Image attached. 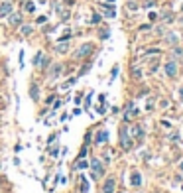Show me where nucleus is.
<instances>
[{"mask_svg":"<svg viewBox=\"0 0 183 193\" xmlns=\"http://www.w3.org/2000/svg\"><path fill=\"white\" fill-rule=\"evenodd\" d=\"M91 168H93V179H98V177H102L104 175V166L100 164V160H93L91 162Z\"/></svg>","mask_w":183,"mask_h":193,"instance_id":"nucleus-1","label":"nucleus"},{"mask_svg":"<svg viewBox=\"0 0 183 193\" xmlns=\"http://www.w3.org/2000/svg\"><path fill=\"white\" fill-rule=\"evenodd\" d=\"M93 49H95V46H93V44H83V46L77 49L75 57H77V59H83V57H87L89 53H93Z\"/></svg>","mask_w":183,"mask_h":193,"instance_id":"nucleus-2","label":"nucleus"},{"mask_svg":"<svg viewBox=\"0 0 183 193\" xmlns=\"http://www.w3.org/2000/svg\"><path fill=\"white\" fill-rule=\"evenodd\" d=\"M165 75H167V77H175V75H177V65H175V61H167V63H165Z\"/></svg>","mask_w":183,"mask_h":193,"instance_id":"nucleus-3","label":"nucleus"},{"mask_svg":"<svg viewBox=\"0 0 183 193\" xmlns=\"http://www.w3.org/2000/svg\"><path fill=\"white\" fill-rule=\"evenodd\" d=\"M10 12H12V2H2L0 4V18L10 16Z\"/></svg>","mask_w":183,"mask_h":193,"instance_id":"nucleus-4","label":"nucleus"},{"mask_svg":"<svg viewBox=\"0 0 183 193\" xmlns=\"http://www.w3.org/2000/svg\"><path fill=\"white\" fill-rule=\"evenodd\" d=\"M114 179L112 177H108L107 181H104V185H102V193H114Z\"/></svg>","mask_w":183,"mask_h":193,"instance_id":"nucleus-5","label":"nucleus"},{"mask_svg":"<svg viewBox=\"0 0 183 193\" xmlns=\"http://www.w3.org/2000/svg\"><path fill=\"white\" fill-rule=\"evenodd\" d=\"M130 181H132V185L134 187H140L142 185V175H140V171H132V175H130Z\"/></svg>","mask_w":183,"mask_h":193,"instance_id":"nucleus-6","label":"nucleus"},{"mask_svg":"<svg viewBox=\"0 0 183 193\" xmlns=\"http://www.w3.org/2000/svg\"><path fill=\"white\" fill-rule=\"evenodd\" d=\"M30 97H32L33 101H38V99H40V89H38V85H36V83L30 85Z\"/></svg>","mask_w":183,"mask_h":193,"instance_id":"nucleus-7","label":"nucleus"},{"mask_svg":"<svg viewBox=\"0 0 183 193\" xmlns=\"http://www.w3.org/2000/svg\"><path fill=\"white\" fill-rule=\"evenodd\" d=\"M10 24H12V26H20V24H22V16H20V14H12V12H10Z\"/></svg>","mask_w":183,"mask_h":193,"instance_id":"nucleus-8","label":"nucleus"},{"mask_svg":"<svg viewBox=\"0 0 183 193\" xmlns=\"http://www.w3.org/2000/svg\"><path fill=\"white\" fill-rule=\"evenodd\" d=\"M107 138H108V132H107V130H100V132L97 134V142H98V144H104V142H107Z\"/></svg>","mask_w":183,"mask_h":193,"instance_id":"nucleus-9","label":"nucleus"},{"mask_svg":"<svg viewBox=\"0 0 183 193\" xmlns=\"http://www.w3.org/2000/svg\"><path fill=\"white\" fill-rule=\"evenodd\" d=\"M59 73H61V65H53L51 73H49V77H51V79H57V77H59Z\"/></svg>","mask_w":183,"mask_h":193,"instance_id":"nucleus-10","label":"nucleus"},{"mask_svg":"<svg viewBox=\"0 0 183 193\" xmlns=\"http://www.w3.org/2000/svg\"><path fill=\"white\" fill-rule=\"evenodd\" d=\"M130 132H132V136H144V130H142L138 124L132 126V130H130Z\"/></svg>","mask_w":183,"mask_h":193,"instance_id":"nucleus-11","label":"nucleus"},{"mask_svg":"<svg viewBox=\"0 0 183 193\" xmlns=\"http://www.w3.org/2000/svg\"><path fill=\"white\" fill-rule=\"evenodd\" d=\"M67 47H69V44H67V42H63V40H61V42H59V46L55 47V49H57V51H59V53H61V51H67Z\"/></svg>","mask_w":183,"mask_h":193,"instance_id":"nucleus-12","label":"nucleus"},{"mask_svg":"<svg viewBox=\"0 0 183 193\" xmlns=\"http://www.w3.org/2000/svg\"><path fill=\"white\" fill-rule=\"evenodd\" d=\"M165 40H167L169 44H173V46H177V35H175V34H167V35H165Z\"/></svg>","mask_w":183,"mask_h":193,"instance_id":"nucleus-13","label":"nucleus"},{"mask_svg":"<svg viewBox=\"0 0 183 193\" xmlns=\"http://www.w3.org/2000/svg\"><path fill=\"white\" fill-rule=\"evenodd\" d=\"M122 146L126 148V150H130V148H132V140H130V138H126V136H124V138H122Z\"/></svg>","mask_w":183,"mask_h":193,"instance_id":"nucleus-14","label":"nucleus"},{"mask_svg":"<svg viewBox=\"0 0 183 193\" xmlns=\"http://www.w3.org/2000/svg\"><path fill=\"white\" fill-rule=\"evenodd\" d=\"M22 34L30 35V34H32V26H22Z\"/></svg>","mask_w":183,"mask_h":193,"instance_id":"nucleus-15","label":"nucleus"},{"mask_svg":"<svg viewBox=\"0 0 183 193\" xmlns=\"http://www.w3.org/2000/svg\"><path fill=\"white\" fill-rule=\"evenodd\" d=\"M87 189H89V185H87V179H81V191L87 193Z\"/></svg>","mask_w":183,"mask_h":193,"instance_id":"nucleus-16","label":"nucleus"},{"mask_svg":"<svg viewBox=\"0 0 183 193\" xmlns=\"http://www.w3.org/2000/svg\"><path fill=\"white\" fill-rule=\"evenodd\" d=\"M26 10H28V12H33V10H36L33 2H26Z\"/></svg>","mask_w":183,"mask_h":193,"instance_id":"nucleus-17","label":"nucleus"},{"mask_svg":"<svg viewBox=\"0 0 183 193\" xmlns=\"http://www.w3.org/2000/svg\"><path fill=\"white\" fill-rule=\"evenodd\" d=\"M132 73H134V77H136V79H138V77H142V71H140L138 67H134V69H132Z\"/></svg>","mask_w":183,"mask_h":193,"instance_id":"nucleus-18","label":"nucleus"},{"mask_svg":"<svg viewBox=\"0 0 183 193\" xmlns=\"http://www.w3.org/2000/svg\"><path fill=\"white\" fill-rule=\"evenodd\" d=\"M49 154H51L53 158H57V156H59V154H57V148H55V146H51V148H49Z\"/></svg>","mask_w":183,"mask_h":193,"instance_id":"nucleus-19","label":"nucleus"},{"mask_svg":"<svg viewBox=\"0 0 183 193\" xmlns=\"http://www.w3.org/2000/svg\"><path fill=\"white\" fill-rule=\"evenodd\" d=\"M87 166H89L87 162H77V168H79V170H85Z\"/></svg>","mask_w":183,"mask_h":193,"instance_id":"nucleus-20","label":"nucleus"},{"mask_svg":"<svg viewBox=\"0 0 183 193\" xmlns=\"http://www.w3.org/2000/svg\"><path fill=\"white\" fill-rule=\"evenodd\" d=\"M75 81H77V79H69V81H67V83H65V85H63V89H67V87H71V85H73Z\"/></svg>","mask_w":183,"mask_h":193,"instance_id":"nucleus-21","label":"nucleus"},{"mask_svg":"<svg viewBox=\"0 0 183 193\" xmlns=\"http://www.w3.org/2000/svg\"><path fill=\"white\" fill-rule=\"evenodd\" d=\"M100 38H102V40H107V38H108V30H100Z\"/></svg>","mask_w":183,"mask_h":193,"instance_id":"nucleus-22","label":"nucleus"},{"mask_svg":"<svg viewBox=\"0 0 183 193\" xmlns=\"http://www.w3.org/2000/svg\"><path fill=\"white\" fill-rule=\"evenodd\" d=\"M169 140H173V142H177V140H179V134H177V132H173L171 136H169Z\"/></svg>","mask_w":183,"mask_h":193,"instance_id":"nucleus-23","label":"nucleus"},{"mask_svg":"<svg viewBox=\"0 0 183 193\" xmlns=\"http://www.w3.org/2000/svg\"><path fill=\"white\" fill-rule=\"evenodd\" d=\"M98 22H100V16L95 14V16H93V24H98Z\"/></svg>","mask_w":183,"mask_h":193,"instance_id":"nucleus-24","label":"nucleus"},{"mask_svg":"<svg viewBox=\"0 0 183 193\" xmlns=\"http://www.w3.org/2000/svg\"><path fill=\"white\" fill-rule=\"evenodd\" d=\"M160 104H162V108H167V106H169V102L165 101V99H163V101H160Z\"/></svg>","mask_w":183,"mask_h":193,"instance_id":"nucleus-25","label":"nucleus"},{"mask_svg":"<svg viewBox=\"0 0 183 193\" xmlns=\"http://www.w3.org/2000/svg\"><path fill=\"white\" fill-rule=\"evenodd\" d=\"M81 99H83V95L79 93V95H77V97H75V102H77V104H81Z\"/></svg>","mask_w":183,"mask_h":193,"instance_id":"nucleus-26","label":"nucleus"},{"mask_svg":"<svg viewBox=\"0 0 183 193\" xmlns=\"http://www.w3.org/2000/svg\"><path fill=\"white\" fill-rule=\"evenodd\" d=\"M87 156V148H83V150H81V154H79V158H85Z\"/></svg>","mask_w":183,"mask_h":193,"instance_id":"nucleus-27","label":"nucleus"},{"mask_svg":"<svg viewBox=\"0 0 183 193\" xmlns=\"http://www.w3.org/2000/svg\"><path fill=\"white\" fill-rule=\"evenodd\" d=\"M177 168H179V171H183V160L179 162V164H177Z\"/></svg>","mask_w":183,"mask_h":193,"instance_id":"nucleus-28","label":"nucleus"},{"mask_svg":"<svg viewBox=\"0 0 183 193\" xmlns=\"http://www.w3.org/2000/svg\"><path fill=\"white\" fill-rule=\"evenodd\" d=\"M179 97H181V99H183V89H181V93H179Z\"/></svg>","mask_w":183,"mask_h":193,"instance_id":"nucleus-29","label":"nucleus"}]
</instances>
